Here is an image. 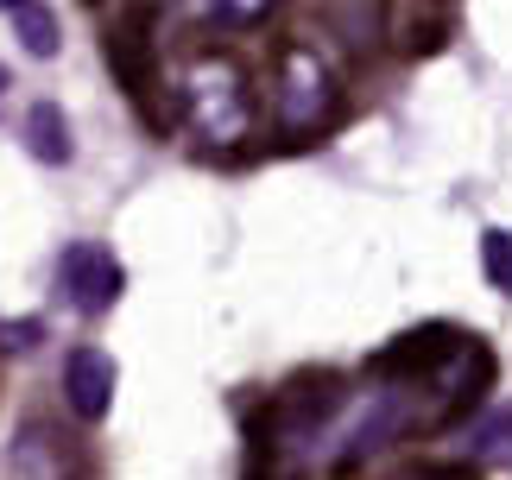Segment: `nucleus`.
<instances>
[{"label":"nucleus","instance_id":"39448f33","mask_svg":"<svg viewBox=\"0 0 512 480\" xmlns=\"http://www.w3.org/2000/svg\"><path fill=\"white\" fill-rule=\"evenodd\" d=\"M57 285H64L70 310L108 316L121 304V291H127V266L102 247V240H70V247L57 253Z\"/></svg>","mask_w":512,"mask_h":480},{"label":"nucleus","instance_id":"dca6fc26","mask_svg":"<svg viewBox=\"0 0 512 480\" xmlns=\"http://www.w3.org/2000/svg\"><path fill=\"white\" fill-rule=\"evenodd\" d=\"M7 89H13V76H7V70H0V95H7Z\"/></svg>","mask_w":512,"mask_h":480},{"label":"nucleus","instance_id":"9d476101","mask_svg":"<svg viewBox=\"0 0 512 480\" xmlns=\"http://www.w3.org/2000/svg\"><path fill=\"white\" fill-rule=\"evenodd\" d=\"M26 152L38 165H70L76 158V139H70V120L57 102H32L26 108Z\"/></svg>","mask_w":512,"mask_h":480},{"label":"nucleus","instance_id":"ddd939ff","mask_svg":"<svg viewBox=\"0 0 512 480\" xmlns=\"http://www.w3.org/2000/svg\"><path fill=\"white\" fill-rule=\"evenodd\" d=\"M468 462H475V468L512 462V405H494L475 430H468Z\"/></svg>","mask_w":512,"mask_h":480},{"label":"nucleus","instance_id":"6e6552de","mask_svg":"<svg viewBox=\"0 0 512 480\" xmlns=\"http://www.w3.org/2000/svg\"><path fill=\"white\" fill-rule=\"evenodd\" d=\"M114 386H121V367H114V354L102 348H70L64 354V405L83 417V424H102L114 411Z\"/></svg>","mask_w":512,"mask_h":480},{"label":"nucleus","instance_id":"f8f14e48","mask_svg":"<svg viewBox=\"0 0 512 480\" xmlns=\"http://www.w3.org/2000/svg\"><path fill=\"white\" fill-rule=\"evenodd\" d=\"M329 19H336V32H342L348 51H373L386 38V0H342Z\"/></svg>","mask_w":512,"mask_h":480},{"label":"nucleus","instance_id":"1a4fd4ad","mask_svg":"<svg viewBox=\"0 0 512 480\" xmlns=\"http://www.w3.org/2000/svg\"><path fill=\"white\" fill-rule=\"evenodd\" d=\"M70 443L76 436H64L57 424H45V417H32V424L19 430V443H13V468L19 474H83L89 462H76Z\"/></svg>","mask_w":512,"mask_h":480},{"label":"nucleus","instance_id":"423d86ee","mask_svg":"<svg viewBox=\"0 0 512 480\" xmlns=\"http://www.w3.org/2000/svg\"><path fill=\"white\" fill-rule=\"evenodd\" d=\"M342 405H348V379H342L336 367H304V373H291L285 386L272 392V411H279V430H285V436L323 430Z\"/></svg>","mask_w":512,"mask_h":480},{"label":"nucleus","instance_id":"4468645a","mask_svg":"<svg viewBox=\"0 0 512 480\" xmlns=\"http://www.w3.org/2000/svg\"><path fill=\"white\" fill-rule=\"evenodd\" d=\"M481 272L500 297H512V234L506 228H487L481 234Z\"/></svg>","mask_w":512,"mask_h":480},{"label":"nucleus","instance_id":"7ed1b4c3","mask_svg":"<svg viewBox=\"0 0 512 480\" xmlns=\"http://www.w3.org/2000/svg\"><path fill=\"white\" fill-rule=\"evenodd\" d=\"M177 120H196L203 139H241L253 127V83L234 51H203L196 70L177 83Z\"/></svg>","mask_w":512,"mask_h":480},{"label":"nucleus","instance_id":"0eeeda50","mask_svg":"<svg viewBox=\"0 0 512 480\" xmlns=\"http://www.w3.org/2000/svg\"><path fill=\"white\" fill-rule=\"evenodd\" d=\"M494 348H487L481 342V335H468V342H462V354L456 360H449V379H443V411L437 417H430V436H437V430H462L468 424V417H475L481 405H487V392H494Z\"/></svg>","mask_w":512,"mask_h":480},{"label":"nucleus","instance_id":"9b49d317","mask_svg":"<svg viewBox=\"0 0 512 480\" xmlns=\"http://www.w3.org/2000/svg\"><path fill=\"white\" fill-rule=\"evenodd\" d=\"M0 13L13 19V38L26 45V57H57L64 32H57V13L45 0H0Z\"/></svg>","mask_w":512,"mask_h":480},{"label":"nucleus","instance_id":"2eb2a0df","mask_svg":"<svg viewBox=\"0 0 512 480\" xmlns=\"http://www.w3.org/2000/svg\"><path fill=\"white\" fill-rule=\"evenodd\" d=\"M449 45V19H411V26H405V57H437Z\"/></svg>","mask_w":512,"mask_h":480},{"label":"nucleus","instance_id":"f03ea898","mask_svg":"<svg viewBox=\"0 0 512 480\" xmlns=\"http://www.w3.org/2000/svg\"><path fill=\"white\" fill-rule=\"evenodd\" d=\"M272 120L285 139H317L336 120V76L304 38H279L272 51Z\"/></svg>","mask_w":512,"mask_h":480},{"label":"nucleus","instance_id":"20e7f679","mask_svg":"<svg viewBox=\"0 0 512 480\" xmlns=\"http://www.w3.org/2000/svg\"><path fill=\"white\" fill-rule=\"evenodd\" d=\"M468 335L456 323H418L405 335H392L380 354H367V373L386 379V386H418V379H437L449 360L462 354Z\"/></svg>","mask_w":512,"mask_h":480},{"label":"nucleus","instance_id":"f257e3e1","mask_svg":"<svg viewBox=\"0 0 512 480\" xmlns=\"http://www.w3.org/2000/svg\"><path fill=\"white\" fill-rule=\"evenodd\" d=\"M159 0H121L102 32V57L114 70V83L127 89V102L146 114V127L159 133V102L152 95L165 89V51H159Z\"/></svg>","mask_w":512,"mask_h":480}]
</instances>
